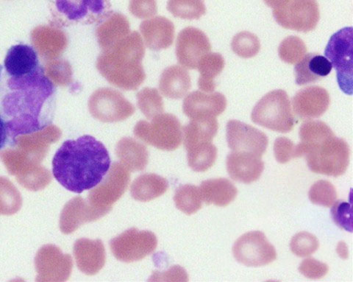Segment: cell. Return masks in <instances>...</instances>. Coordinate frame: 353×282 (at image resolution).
Returning <instances> with one entry per match:
<instances>
[{
	"label": "cell",
	"mask_w": 353,
	"mask_h": 282,
	"mask_svg": "<svg viewBox=\"0 0 353 282\" xmlns=\"http://www.w3.org/2000/svg\"><path fill=\"white\" fill-rule=\"evenodd\" d=\"M3 72V65H0V79H1V76Z\"/></svg>",
	"instance_id": "obj_47"
},
{
	"label": "cell",
	"mask_w": 353,
	"mask_h": 282,
	"mask_svg": "<svg viewBox=\"0 0 353 282\" xmlns=\"http://www.w3.org/2000/svg\"><path fill=\"white\" fill-rule=\"evenodd\" d=\"M226 138L229 148L234 152L261 157L266 152L269 139L260 130L236 119L226 126Z\"/></svg>",
	"instance_id": "obj_15"
},
{
	"label": "cell",
	"mask_w": 353,
	"mask_h": 282,
	"mask_svg": "<svg viewBox=\"0 0 353 282\" xmlns=\"http://www.w3.org/2000/svg\"><path fill=\"white\" fill-rule=\"evenodd\" d=\"M307 53L305 42L299 37L291 36L285 38L279 48L280 59L286 63L299 62Z\"/></svg>",
	"instance_id": "obj_38"
},
{
	"label": "cell",
	"mask_w": 353,
	"mask_h": 282,
	"mask_svg": "<svg viewBox=\"0 0 353 282\" xmlns=\"http://www.w3.org/2000/svg\"><path fill=\"white\" fill-rule=\"evenodd\" d=\"M116 154L121 163L132 172L142 171L148 164L147 147L134 138L124 137L119 140Z\"/></svg>",
	"instance_id": "obj_28"
},
{
	"label": "cell",
	"mask_w": 353,
	"mask_h": 282,
	"mask_svg": "<svg viewBox=\"0 0 353 282\" xmlns=\"http://www.w3.org/2000/svg\"><path fill=\"white\" fill-rule=\"evenodd\" d=\"M110 166L105 145L90 135L65 141L52 159V173L61 185L81 194L101 182Z\"/></svg>",
	"instance_id": "obj_2"
},
{
	"label": "cell",
	"mask_w": 353,
	"mask_h": 282,
	"mask_svg": "<svg viewBox=\"0 0 353 282\" xmlns=\"http://www.w3.org/2000/svg\"><path fill=\"white\" fill-rule=\"evenodd\" d=\"M231 48L242 59H251L258 55L261 43L258 37L248 31L239 32L232 40Z\"/></svg>",
	"instance_id": "obj_37"
},
{
	"label": "cell",
	"mask_w": 353,
	"mask_h": 282,
	"mask_svg": "<svg viewBox=\"0 0 353 282\" xmlns=\"http://www.w3.org/2000/svg\"><path fill=\"white\" fill-rule=\"evenodd\" d=\"M130 34L127 17L120 13H112L96 29L98 44L101 49H108Z\"/></svg>",
	"instance_id": "obj_27"
},
{
	"label": "cell",
	"mask_w": 353,
	"mask_h": 282,
	"mask_svg": "<svg viewBox=\"0 0 353 282\" xmlns=\"http://www.w3.org/2000/svg\"><path fill=\"white\" fill-rule=\"evenodd\" d=\"M330 97L321 86H308L298 92L292 99L294 113L301 119L323 116L328 110Z\"/></svg>",
	"instance_id": "obj_17"
},
{
	"label": "cell",
	"mask_w": 353,
	"mask_h": 282,
	"mask_svg": "<svg viewBox=\"0 0 353 282\" xmlns=\"http://www.w3.org/2000/svg\"><path fill=\"white\" fill-rule=\"evenodd\" d=\"M88 108L94 119L105 123L124 121L136 112L123 94L112 88L96 90L88 101Z\"/></svg>",
	"instance_id": "obj_10"
},
{
	"label": "cell",
	"mask_w": 353,
	"mask_h": 282,
	"mask_svg": "<svg viewBox=\"0 0 353 282\" xmlns=\"http://www.w3.org/2000/svg\"><path fill=\"white\" fill-rule=\"evenodd\" d=\"M174 201L176 208L188 215L193 214L202 208L200 189L192 184H185L176 189Z\"/></svg>",
	"instance_id": "obj_32"
},
{
	"label": "cell",
	"mask_w": 353,
	"mask_h": 282,
	"mask_svg": "<svg viewBox=\"0 0 353 282\" xmlns=\"http://www.w3.org/2000/svg\"><path fill=\"white\" fill-rule=\"evenodd\" d=\"M301 143L295 146V159L305 157L312 172L339 177L350 164V150L346 141L338 138L324 122L309 121L300 128Z\"/></svg>",
	"instance_id": "obj_3"
},
{
	"label": "cell",
	"mask_w": 353,
	"mask_h": 282,
	"mask_svg": "<svg viewBox=\"0 0 353 282\" xmlns=\"http://www.w3.org/2000/svg\"><path fill=\"white\" fill-rule=\"evenodd\" d=\"M211 50L212 45L209 39L200 29L185 28L176 39V59L184 68L196 70L199 61Z\"/></svg>",
	"instance_id": "obj_16"
},
{
	"label": "cell",
	"mask_w": 353,
	"mask_h": 282,
	"mask_svg": "<svg viewBox=\"0 0 353 282\" xmlns=\"http://www.w3.org/2000/svg\"><path fill=\"white\" fill-rule=\"evenodd\" d=\"M352 28H345L336 32L328 41L325 55L334 67L340 89L345 94H352Z\"/></svg>",
	"instance_id": "obj_8"
},
{
	"label": "cell",
	"mask_w": 353,
	"mask_h": 282,
	"mask_svg": "<svg viewBox=\"0 0 353 282\" xmlns=\"http://www.w3.org/2000/svg\"><path fill=\"white\" fill-rule=\"evenodd\" d=\"M226 168L232 179L250 184L261 177L264 162L258 155L232 151L227 157Z\"/></svg>",
	"instance_id": "obj_19"
},
{
	"label": "cell",
	"mask_w": 353,
	"mask_h": 282,
	"mask_svg": "<svg viewBox=\"0 0 353 282\" xmlns=\"http://www.w3.org/2000/svg\"><path fill=\"white\" fill-rule=\"evenodd\" d=\"M57 108V89L43 67L23 77L3 72L0 79V116L12 145L17 137L31 135L52 123Z\"/></svg>",
	"instance_id": "obj_1"
},
{
	"label": "cell",
	"mask_w": 353,
	"mask_h": 282,
	"mask_svg": "<svg viewBox=\"0 0 353 282\" xmlns=\"http://www.w3.org/2000/svg\"><path fill=\"white\" fill-rule=\"evenodd\" d=\"M158 239L154 233L128 230L110 242V250L121 262L130 263L145 259L156 250Z\"/></svg>",
	"instance_id": "obj_11"
},
{
	"label": "cell",
	"mask_w": 353,
	"mask_h": 282,
	"mask_svg": "<svg viewBox=\"0 0 353 282\" xmlns=\"http://www.w3.org/2000/svg\"><path fill=\"white\" fill-rule=\"evenodd\" d=\"M217 148L212 143L187 150L188 164L195 172H205L215 163Z\"/></svg>",
	"instance_id": "obj_33"
},
{
	"label": "cell",
	"mask_w": 353,
	"mask_h": 282,
	"mask_svg": "<svg viewBox=\"0 0 353 282\" xmlns=\"http://www.w3.org/2000/svg\"><path fill=\"white\" fill-rule=\"evenodd\" d=\"M137 105L140 111L148 119H152L164 112L163 101L158 90L145 88L137 94Z\"/></svg>",
	"instance_id": "obj_36"
},
{
	"label": "cell",
	"mask_w": 353,
	"mask_h": 282,
	"mask_svg": "<svg viewBox=\"0 0 353 282\" xmlns=\"http://www.w3.org/2000/svg\"><path fill=\"white\" fill-rule=\"evenodd\" d=\"M273 16L283 28L308 32L318 25L319 4L316 0H290L285 6L274 9Z\"/></svg>",
	"instance_id": "obj_12"
},
{
	"label": "cell",
	"mask_w": 353,
	"mask_h": 282,
	"mask_svg": "<svg viewBox=\"0 0 353 282\" xmlns=\"http://www.w3.org/2000/svg\"><path fill=\"white\" fill-rule=\"evenodd\" d=\"M55 26L101 23L113 13L110 0H48Z\"/></svg>",
	"instance_id": "obj_5"
},
{
	"label": "cell",
	"mask_w": 353,
	"mask_h": 282,
	"mask_svg": "<svg viewBox=\"0 0 353 282\" xmlns=\"http://www.w3.org/2000/svg\"><path fill=\"white\" fill-rule=\"evenodd\" d=\"M263 1L270 8L277 9L285 6L290 0H263Z\"/></svg>",
	"instance_id": "obj_46"
},
{
	"label": "cell",
	"mask_w": 353,
	"mask_h": 282,
	"mask_svg": "<svg viewBox=\"0 0 353 282\" xmlns=\"http://www.w3.org/2000/svg\"><path fill=\"white\" fill-rule=\"evenodd\" d=\"M6 73L11 77H23L41 66L37 51L28 45H17L7 52L4 61Z\"/></svg>",
	"instance_id": "obj_23"
},
{
	"label": "cell",
	"mask_w": 353,
	"mask_h": 282,
	"mask_svg": "<svg viewBox=\"0 0 353 282\" xmlns=\"http://www.w3.org/2000/svg\"><path fill=\"white\" fill-rule=\"evenodd\" d=\"M191 88L192 81L189 72L179 65L165 68L161 75L159 90L168 99H181Z\"/></svg>",
	"instance_id": "obj_26"
},
{
	"label": "cell",
	"mask_w": 353,
	"mask_h": 282,
	"mask_svg": "<svg viewBox=\"0 0 353 282\" xmlns=\"http://www.w3.org/2000/svg\"><path fill=\"white\" fill-rule=\"evenodd\" d=\"M38 273L37 281H65L71 276L73 261L70 254H64L54 245L41 248L36 256Z\"/></svg>",
	"instance_id": "obj_14"
},
{
	"label": "cell",
	"mask_w": 353,
	"mask_h": 282,
	"mask_svg": "<svg viewBox=\"0 0 353 282\" xmlns=\"http://www.w3.org/2000/svg\"><path fill=\"white\" fill-rule=\"evenodd\" d=\"M8 142H10V137L8 128L4 119L0 116V150L3 149Z\"/></svg>",
	"instance_id": "obj_45"
},
{
	"label": "cell",
	"mask_w": 353,
	"mask_h": 282,
	"mask_svg": "<svg viewBox=\"0 0 353 282\" xmlns=\"http://www.w3.org/2000/svg\"><path fill=\"white\" fill-rule=\"evenodd\" d=\"M134 135L142 142L162 150L178 149L183 141V128L178 117L162 113L151 123L141 121L134 128Z\"/></svg>",
	"instance_id": "obj_7"
},
{
	"label": "cell",
	"mask_w": 353,
	"mask_h": 282,
	"mask_svg": "<svg viewBox=\"0 0 353 282\" xmlns=\"http://www.w3.org/2000/svg\"><path fill=\"white\" fill-rule=\"evenodd\" d=\"M331 212L334 222L341 229L352 232V210L349 203L344 201H336Z\"/></svg>",
	"instance_id": "obj_41"
},
{
	"label": "cell",
	"mask_w": 353,
	"mask_h": 282,
	"mask_svg": "<svg viewBox=\"0 0 353 282\" xmlns=\"http://www.w3.org/2000/svg\"><path fill=\"white\" fill-rule=\"evenodd\" d=\"M199 189L203 201L220 208L227 207L236 199L238 194L234 184L222 178L205 181Z\"/></svg>",
	"instance_id": "obj_29"
},
{
	"label": "cell",
	"mask_w": 353,
	"mask_h": 282,
	"mask_svg": "<svg viewBox=\"0 0 353 282\" xmlns=\"http://www.w3.org/2000/svg\"><path fill=\"white\" fill-rule=\"evenodd\" d=\"M226 107V97L222 93L195 91L185 97L183 111L191 119L216 117L225 111Z\"/></svg>",
	"instance_id": "obj_18"
},
{
	"label": "cell",
	"mask_w": 353,
	"mask_h": 282,
	"mask_svg": "<svg viewBox=\"0 0 353 282\" xmlns=\"http://www.w3.org/2000/svg\"><path fill=\"white\" fill-rule=\"evenodd\" d=\"M319 247L316 236L302 232L295 234L292 239L290 248L292 253L299 257H307L315 253Z\"/></svg>",
	"instance_id": "obj_40"
},
{
	"label": "cell",
	"mask_w": 353,
	"mask_h": 282,
	"mask_svg": "<svg viewBox=\"0 0 353 282\" xmlns=\"http://www.w3.org/2000/svg\"><path fill=\"white\" fill-rule=\"evenodd\" d=\"M168 10L174 17L187 20L201 19L206 13L204 0H168Z\"/></svg>",
	"instance_id": "obj_35"
},
{
	"label": "cell",
	"mask_w": 353,
	"mask_h": 282,
	"mask_svg": "<svg viewBox=\"0 0 353 282\" xmlns=\"http://www.w3.org/2000/svg\"><path fill=\"white\" fill-rule=\"evenodd\" d=\"M168 188L167 179L154 173H146L132 182L130 192L135 200L148 202L161 197Z\"/></svg>",
	"instance_id": "obj_30"
},
{
	"label": "cell",
	"mask_w": 353,
	"mask_h": 282,
	"mask_svg": "<svg viewBox=\"0 0 353 282\" xmlns=\"http://www.w3.org/2000/svg\"><path fill=\"white\" fill-rule=\"evenodd\" d=\"M332 68V64L320 54H306L294 68L296 83L298 85L314 83L327 77Z\"/></svg>",
	"instance_id": "obj_24"
},
{
	"label": "cell",
	"mask_w": 353,
	"mask_h": 282,
	"mask_svg": "<svg viewBox=\"0 0 353 282\" xmlns=\"http://www.w3.org/2000/svg\"><path fill=\"white\" fill-rule=\"evenodd\" d=\"M145 48L139 32L134 31L103 50L96 67L109 83L125 91L137 90L146 79L142 61Z\"/></svg>",
	"instance_id": "obj_4"
},
{
	"label": "cell",
	"mask_w": 353,
	"mask_h": 282,
	"mask_svg": "<svg viewBox=\"0 0 353 282\" xmlns=\"http://www.w3.org/2000/svg\"><path fill=\"white\" fill-rule=\"evenodd\" d=\"M103 216L88 201L76 197L65 205L61 214L60 229L64 234H70L82 225L96 221Z\"/></svg>",
	"instance_id": "obj_21"
},
{
	"label": "cell",
	"mask_w": 353,
	"mask_h": 282,
	"mask_svg": "<svg viewBox=\"0 0 353 282\" xmlns=\"http://www.w3.org/2000/svg\"><path fill=\"white\" fill-rule=\"evenodd\" d=\"M252 121L272 131L287 134L296 123L288 94L282 90L265 94L254 107Z\"/></svg>",
	"instance_id": "obj_6"
},
{
	"label": "cell",
	"mask_w": 353,
	"mask_h": 282,
	"mask_svg": "<svg viewBox=\"0 0 353 282\" xmlns=\"http://www.w3.org/2000/svg\"><path fill=\"white\" fill-rule=\"evenodd\" d=\"M74 255L77 268L88 276L97 274L106 261L105 246L101 240H77L74 245Z\"/></svg>",
	"instance_id": "obj_20"
},
{
	"label": "cell",
	"mask_w": 353,
	"mask_h": 282,
	"mask_svg": "<svg viewBox=\"0 0 353 282\" xmlns=\"http://www.w3.org/2000/svg\"><path fill=\"white\" fill-rule=\"evenodd\" d=\"M129 10L139 19H148L158 13L157 0H130Z\"/></svg>",
	"instance_id": "obj_42"
},
{
	"label": "cell",
	"mask_w": 353,
	"mask_h": 282,
	"mask_svg": "<svg viewBox=\"0 0 353 282\" xmlns=\"http://www.w3.org/2000/svg\"><path fill=\"white\" fill-rule=\"evenodd\" d=\"M22 207V197L9 179L0 177V214L12 215Z\"/></svg>",
	"instance_id": "obj_34"
},
{
	"label": "cell",
	"mask_w": 353,
	"mask_h": 282,
	"mask_svg": "<svg viewBox=\"0 0 353 282\" xmlns=\"http://www.w3.org/2000/svg\"><path fill=\"white\" fill-rule=\"evenodd\" d=\"M130 181L129 170L123 164L115 162L103 181L88 194L87 201L104 216L112 211L113 205L123 197Z\"/></svg>",
	"instance_id": "obj_9"
},
{
	"label": "cell",
	"mask_w": 353,
	"mask_h": 282,
	"mask_svg": "<svg viewBox=\"0 0 353 282\" xmlns=\"http://www.w3.org/2000/svg\"><path fill=\"white\" fill-rule=\"evenodd\" d=\"M295 145L291 139L286 137H279L274 144V154L276 160L281 164H285L292 159H295Z\"/></svg>",
	"instance_id": "obj_43"
},
{
	"label": "cell",
	"mask_w": 353,
	"mask_h": 282,
	"mask_svg": "<svg viewBox=\"0 0 353 282\" xmlns=\"http://www.w3.org/2000/svg\"><path fill=\"white\" fill-rule=\"evenodd\" d=\"M308 197L314 204L331 208L336 201L337 192L332 183L320 180L313 184L309 190Z\"/></svg>",
	"instance_id": "obj_39"
},
{
	"label": "cell",
	"mask_w": 353,
	"mask_h": 282,
	"mask_svg": "<svg viewBox=\"0 0 353 282\" xmlns=\"http://www.w3.org/2000/svg\"><path fill=\"white\" fill-rule=\"evenodd\" d=\"M225 64V59L221 54L211 52L207 53L197 65L196 69L200 72L199 89L206 93L214 92L216 88L214 79L222 73Z\"/></svg>",
	"instance_id": "obj_31"
},
{
	"label": "cell",
	"mask_w": 353,
	"mask_h": 282,
	"mask_svg": "<svg viewBox=\"0 0 353 282\" xmlns=\"http://www.w3.org/2000/svg\"><path fill=\"white\" fill-rule=\"evenodd\" d=\"M233 254L237 262L248 267L267 265L277 259L274 247L259 231L241 236L234 243Z\"/></svg>",
	"instance_id": "obj_13"
},
{
	"label": "cell",
	"mask_w": 353,
	"mask_h": 282,
	"mask_svg": "<svg viewBox=\"0 0 353 282\" xmlns=\"http://www.w3.org/2000/svg\"><path fill=\"white\" fill-rule=\"evenodd\" d=\"M329 270L327 264L318 261L314 258L303 260L299 267L301 274L308 279H317L324 277Z\"/></svg>",
	"instance_id": "obj_44"
},
{
	"label": "cell",
	"mask_w": 353,
	"mask_h": 282,
	"mask_svg": "<svg viewBox=\"0 0 353 282\" xmlns=\"http://www.w3.org/2000/svg\"><path fill=\"white\" fill-rule=\"evenodd\" d=\"M140 32L147 48L154 51L168 49L173 44L174 26L168 18L156 17L142 21Z\"/></svg>",
	"instance_id": "obj_22"
},
{
	"label": "cell",
	"mask_w": 353,
	"mask_h": 282,
	"mask_svg": "<svg viewBox=\"0 0 353 282\" xmlns=\"http://www.w3.org/2000/svg\"><path fill=\"white\" fill-rule=\"evenodd\" d=\"M219 125L216 117L191 119L183 128V139L186 150L212 143L218 132Z\"/></svg>",
	"instance_id": "obj_25"
}]
</instances>
